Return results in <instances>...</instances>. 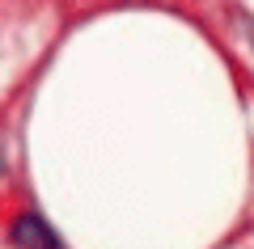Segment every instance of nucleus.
Here are the masks:
<instances>
[{
  "instance_id": "1",
  "label": "nucleus",
  "mask_w": 254,
  "mask_h": 249,
  "mask_svg": "<svg viewBox=\"0 0 254 249\" xmlns=\"http://www.w3.org/2000/svg\"><path fill=\"white\" fill-rule=\"evenodd\" d=\"M13 237L21 241L26 249H60V241H55V232L47 228L38 215H21L17 228H13Z\"/></svg>"
}]
</instances>
